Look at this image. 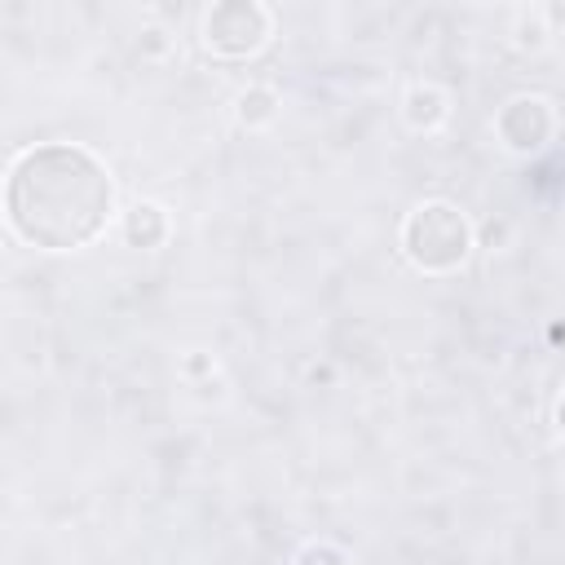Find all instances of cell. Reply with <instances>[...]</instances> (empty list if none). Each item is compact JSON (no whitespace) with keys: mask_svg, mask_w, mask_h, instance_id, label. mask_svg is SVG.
Listing matches in <instances>:
<instances>
[{"mask_svg":"<svg viewBox=\"0 0 565 565\" xmlns=\"http://www.w3.org/2000/svg\"><path fill=\"white\" fill-rule=\"evenodd\" d=\"M494 128H499V137H503L508 150L534 154V150H543V146L552 141V132H556V110H552L543 97H512V102L499 110Z\"/></svg>","mask_w":565,"mask_h":565,"instance_id":"277c9868","label":"cell"},{"mask_svg":"<svg viewBox=\"0 0 565 565\" xmlns=\"http://www.w3.org/2000/svg\"><path fill=\"white\" fill-rule=\"evenodd\" d=\"M402 252L424 274H450L472 252V221L455 203L428 199V203L406 212V221H402Z\"/></svg>","mask_w":565,"mask_h":565,"instance_id":"7a4b0ae2","label":"cell"},{"mask_svg":"<svg viewBox=\"0 0 565 565\" xmlns=\"http://www.w3.org/2000/svg\"><path fill=\"white\" fill-rule=\"evenodd\" d=\"M274 13L260 0H221L203 13V44L221 57H252L265 49Z\"/></svg>","mask_w":565,"mask_h":565,"instance_id":"3957f363","label":"cell"},{"mask_svg":"<svg viewBox=\"0 0 565 565\" xmlns=\"http://www.w3.org/2000/svg\"><path fill=\"white\" fill-rule=\"evenodd\" d=\"M119 230H124V243H128V247L150 252V247H163V243H168L172 221H168V212H163L159 203H146V199H141V203H132V207L124 212Z\"/></svg>","mask_w":565,"mask_h":565,"instance_id":"5b68a950","label":"cell"},{"mask_svg":"<svg viewBox=\"0 0 565 565\" xmlns=\"http://www.w3.org/2000/svg\"><path fill=\"white\" fill-rule=\"evenodd\" d=\"M274 115H278V93L274 88L256 84L238 97V124L243 128H265V124H274Z\"/></svg>","mask_w":565,"mask_h":565,"instance_id":"52a82bcc","label":"cell"},{"mask_svg":"<svg viewBox=\"0 0 565 565\" xmlns=\"http://www.w3.org/2000/svg\"><path fill=\"white\" fill-rule=\"evenodd\" d=\"M296 565H349V561H344V552L331 547V543H309V547L296 556Z\"/></svg>","mask_w":565,"mask_h":565,"instance_id":"ba28073f","label":"cell"},{"mask_svg":"<svg viewBox=\"0 0 565 565\" xmlns=\"http://www.w3.org/2000/svg\"><path fill=\"white\" fill-rule=\"evenodd\" d=\"M406 124L411 128H437L441 119H446V93L441 88H433V84H415L411 93H406Z\"/></svg>","mask_w":565,"mask_h":565,"instance_id":"8992f818","label":"cell"},{"mask_svg":"<svg viewBox=\"0 0 565 565\" xmlns=\"http://www.w3.org/2000/svg\"><path fill=\"white\" fill-rule=\"evenodd\" d=\"M556 428H561V437H565V388H561V397H556Z\"/></svg>","mask_w":565,"mask_h":565,"instance_id":"9c48e42d","label":"cell"},{"mask_svg":"<svg viewBox=\"0 0 565 565\" xmlns=\"http://www.w3.org/2000/svg\"><path fill=\"white\" fill-rule=\"evenodd\" d=\"M4 212L13 234L31 247H88L115 212L110 168L75 141H40L9 163Z\"/></svg>","mask_w":565,"mask_h":565,"instance_id":"6da1fadb","label":"cell"}]
</instances>
